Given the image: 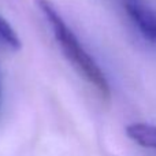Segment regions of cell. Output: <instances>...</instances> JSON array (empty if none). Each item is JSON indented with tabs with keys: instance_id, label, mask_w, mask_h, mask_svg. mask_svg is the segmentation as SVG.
Returning <instances> with one entry per match:
<instances>
[{
	"instance_id": "cell-1",
	"label": "cell",
	"mask_w": 156,
	"mask_h": 156,
	"mask_svg": "<svg viewBox=\"0 0 156 156\" xmlns=\"http://www.w3.org/2000/svg\"><path fill=\"white\" fill-rule=\"evenodd\" d=\"M36 4L45 18L58 45L60 47V51L67 58L71 66L89 85L93 86L101 99L108 100L111 96V88L104 71L90 56V54L83 48L81 41L66 23L62 15L58 12L55 5L49 0H36Z\"/></svg>"
},
{
	"instance_id": "cell-2",
	"label": "cell",
	"mask_w": 156,
	"mask_h": 156,
	"mask_svg": "<svg viewBox=\"0 0 156 156\" xmlns=\"http://www.w3.org/2000/svg\"><path fill=\"white\" fill-rule=\"evenodd\" d=\"M125 132L133 143L156 152V125L134 122V123L127 125Z\"/></svg>"
},
{
	"instance_id": "cell-3",
	"label": "cell",
	"mask_w": 156,
	"mask_h": 156,
	"mask_svg": "<svg viewBox=\"0 0 156 156\" xmlns=\"http://www.w3.org/2000/svg\"><path fill=\"white\" fill-rule=\"evenodd\" d=\"M21 45V40L12 26L3 16H0V47L8 51H18Z\"/></svg>"
}]
</instances>
